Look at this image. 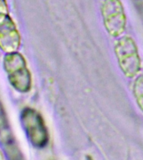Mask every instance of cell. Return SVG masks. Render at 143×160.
Wrapping results in <instances>:
<instances>
[{"instance_id": "5b68a950", "label": "cell", "mask_w": 143, "mask_h": 160, "mask_svg": "<svg viewBox=\"0 0 143 160\" xmlns=\"http://www.w3.org/2000/svg\"><path fill=\"white\" fill-rule=\"evenodd\" d=\"M21 38L12 18L7 12L0 13V48L6 53L17 52Z\"/></svg>"}, {"instance_id": "6da1fadb", "label": "cell", "mask_w": 143, "mask_h": 160, "mask_svg": "<svg viewBox=\"0 0 143 160\" xmlns=\"http://www.w3.org/2000/svg\"><path fill=\"white\" fill-rule=\"evenodd\" d=\"M3 67L13 88L19 92H28L32 87V76L21 53L13 52L3 58Z\"/></svg>"}, {"instance_id": "3957f363", "label": "cell", "mask_w": 143, "mask_h": 160, "mask_svg": "<svg viewBox=\"0 0 143 160\" xmlns=\"http://www.w3.org/2000/svg\"><path fill=\"white\" fill-rule=\"evenodd\" d=\"M20 118L24 129L33 146L38 148H45L49 142V132L41 114L34 108H25Z\"/></svg>"}, {"instance_id": "30bf717a", "label": "cell", "mask_w": 143, "mask_h": 160, "mask_svg": "<svg viewBox=\"0 0 143 160\" xmlns=\"http://www.w3.org/2000/svg\"><path fill=\"white\" fill-rule=\"evenodd\" d=\"M87 160H93L92 158H91V157H89V156H88L87 157Z\"/></svg>"}, {"instance_id": "7a4b0ae2", "label": "cell", "mask_w": 143, "mask_h": 160, "mask_svg": "<svg viewBox=\"0 0 143 160\" xmlns=\"http://www.w3.org/2000/svg\"><path fill=\"white\" fill-rule=\"evenodd\" d=\"M115 53L122 72L132 78L140 70V58L136 43L132 38L123 36L115 44Z\"/></svg>"}, {"instance_id": "9c48e42d", "label": "cell", "mask_w": 143, "mask_h": 160, "mask_svg": "<svg viewBox=\"0 0 143 160\" xmlns=\"http://www.w3.org/2000/svg\"><path fill=\"white\" fill-rule=\"evenodd\" d=\"M0 160H5V158H4V155L3 153L2 150L0 149Z\"/></svg>"}, {"instance_id": "ba28073f", "label": "cell", "mask_w": 143, "mask_h": 160, "mask_svg": "<svg viewBox=\"0 0 143 160\" xmlns=\"http://www.w3.org/2000/svg\"><path fill=\"white\" fill-rule=\"evenodd\" d=\"M133 93L140 109L143 112V74L139 75L133 83Z\"/></svg>"}, {"instance_id": "52a82bcc", "label": "cell", "mask_w": 143, "mask_h": 160, "mask_svg": "<svg viewBox=\"0 0 143 160\" xmlns=\"http://www.w3.org/2000/svg\"><path fill=\"white\" fill-rule=\"evenodd\" d=\"M12 137L4 108L0 102V139L3 142Z\"/></svg>"}, {"instance_id": "8992f818", "label": "cell", "mask_w": 143, "mask_h": 160, "mask_svg": "<svg viewBox=\"0 0 143 160\" xmlns=\"http://www.w3.org/2000/svg\"><path fill=\"white\" fill-rule=\"evenodd\" d=\"M3 143L4 145L6 152L9 160H24L22 153L20 152V149L18 148L17 143L15 142L13 137Z\"/></svg>"}, {"instance_id": "277c9868", "label": "cell", "mask_w": 143, "mask_h": 160, "mask_svg": "<svg viewBox=\"0 0 143 160\" xmlns=\"http://www.w3.org/2000/svg\"><path fill=\"white\" fill-rule=\"evenodd\" d=\"M100 11L105 29L109 34L117 38L125 32L126 17L120 0H104Z\"/></svg>"}]
</instances>
